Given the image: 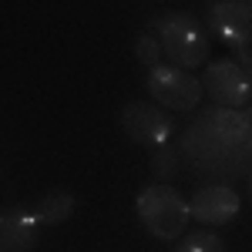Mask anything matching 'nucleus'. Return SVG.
Wrapping results in <instances>:
<instances>
[{
    "mask_svg": "<svg viewBox=\"0 0 252 252\" xmlns=\"http://www.w3.org/2000/svg\"><path fill=\"white\" fill-rule=\"evenodd\" d=\"M40 219L34 205H10L0 212V252H34L40 239Z\"/></svg>",
    "mask_w": 252,
    "mask_h": 252,
    "instance_id": "nucleus-9",
    "label": "nucleus"
},
{
    "mask_svg": "<svg viewBox=\"0 0 252 252\" xmlns=\"http://www.w3.org/2000/svg\"><path fill=\"white\" fill-rule=\"evenodd\" d=\"M121 128L131 141L145 148H158L175 138V118L155 101H128L121 108Z\"/></svg>",
    "mask_w": 252,
    "mask_h": 252,
    "instance_id": "nucleus-5",
    "label": "nucleus"
},
{
    "mask_svg": "<svg viewBox=\"0 0 252 252\" xmlns=\"http://www.w3.org/2000/svg\"><path fill=\"white\" fill-rule=\"evenodd\" d=\"M202 88L209 91L215 104L222 108H249L252 104V84L249 74L242 71V64L235 58H215L205 64Z\"/></svg>",
    "mask_w": 252,
    "mask_h": 252,
    "instance_id": "nucleus-6",
    "label": "nucleus"
},
{
    "mask_svg": "<svg viewBox=\"0 0 252 252\" xmlns=\"http://www.w3.org/2000/svg\"><path fill=\"white\" fill-rule=\"evenodd\" d=\"M182 161L198 178L235 182L252 168V121L246 108L212 104L182 128Z\"/></svg>",
    "mask_w": 252,
    "mask_h": 252,
    "instance_id": "nucleus-1",
    "label": "nucleus"
},
{
    "mask_svg": "<svg viewBox=\"0 0 252 252\" xmlns=\"http://www.w3.org/2000/svg\"><path fill=\"white\" fill-rule=\"evenodd\" d=\"M239 64H242V71L249 74V84H252V51H242V54H239Z\"/></svg>",
    "mask_w": 252,
    "mask_h": 252,
    "instance_id": "nucleus-14",
    "label": "nucleus"
},
{
    "mask_svg": "<svg viewBox=\"0 0 252 252\" xmlns=\"http://www.w3.org/2000/svg\"><path fill=\"white\" fill-rule=\"evenodd\" d=\"M135 58L141 61L145 67H155V64H161V44H158V37L152 34V31L138 34V40H135Z\"/></svg>",
    "mask_w": 252,
    "mask_h": 252,
    "instance_id": "nucleus-13",
    "label": "nucleus"
},
{
    "mask_svg": "<svg viewBox=\"0 0 252 252\" xmlns=\"http://www.w3.org/2000/svg\"><path fill=\"white\" fill-rule=\"evenodd\" d=\"M148 91L155 97V104H161L165 111H195L198 101L205 97L202 78H195L189 71L175 67V64H155L148 67Z\"/></svg>",
    "mask_w": 252,
    "mask_h": 252,
    "instance_id": "nucleus-4",
    "label": "nucleus"
},
{
    "mask_svg": "<svg viewBox=\"0 0 252 252\" xmlns=\"http://www.w3.org/2000/svg\"><path fill=\"white\" fill-rule=\"evenodd\" d=\"M152 34L161 44V54L182 71L209 64V34L192 14H161L152 24Z\"/></svg>",
    "mask_w": 252,
    "mask_h": 252,
    "instance_id": "nucleus-2",
    "label": "nucleus"
},
{
    "mask_svg": "<svg viewBox=\"0 0 252 252\" xmlns=\"http://www.w3.org/2000/svg\"><path fill=\"white\" fill-rule=\"evenodd\" d=\"M246 115H249V121H252V104H249V108H246Z\"/></svg>",
    "mask_w": 252,
    "mask_h": 252,
    "instance_id": "nucleus-16",
    "label": "nucleus"
},
{
    "mask_svg": "<svg viewBox=\"0 0 252 252\" xmlns=\"http://www.w3.org/2000/svg\"><path fill=\"white\" fill-rule=\"evenodd\" d=\"M135 209L145 232L161 239V242H178L189 229V219H192L189 202L175 192L168 182H155V185L141 189L135 198Z\"/></svg>",
    "mask_w": 252,
    "mask_h": 252,
    "instance_id": "nucleus-3",
    "label": "nucleus"
},
{
    "mask_svg": "<svg viewBox=\"0 0 252 252\" xmlns=\"http://www.w3.org/2000/svg\"><path fill=\"white\" fill-rule=\"evenodd\" d=\"M242 209V198L232 185L212 182V185H198L189 198V212L202 225H229Z\"/></svg>",
    "mask_w": 252,
    "mask_h": 252,
    "instance_id": "nucleus-8",
    "label": "nucleus"
},
{
    "mask_svg": "<svg viewBox=\"0 0 252 252\" xmlns=\"http://www.w3.org/2000/svg\"><path fill=\"white\" fill-rule=\"evenodd\" d=\"M78 212V198L71 192H47L34 202V215L40 219V225H64L71 215Z\"/></svg>",
    "mask_w": 252,
    "mask_h": 252,
    "instance_id": "nucleus-10",
    "label": "nucleus"
},
{
    "mask_svg": "<svg viewBox=\"0 0 252 252\" xmlns=\"http://www.w3.org/2000/svg\"><path fill=\"white\" fill-rule=\"evenodd\" d=\"M148 168L155 175V182H172L175 175H178V168H182V155L175 152L172 145H158L148 155Z\"/></svg>",
    "mask_w": 252,
    "mask_h": 252,
    "instance_id": "nucleus-11",
    "label": "nucleus"
},
{
    "mask_svg": "<svg viewBox=\"0 0 252 252\" xmlns=\"http://www.w3.org/2000/svg\"><path fill=\"white\" fill-rule=\"evenodd\" d=\"M209 24L222 44L235 47V54L252 51V0H215Z\"/></svg>",
    "mask_w": 252,
    "mask_h": 252,
    "instance_id": "nucleus-7",
    "label": "nucleus"
},
{
    "mask_svg": "<svg viewBox=\"0 0 252 252\" xmlns=\"http://www.w3.org/2000/svg\"><path fill=\"white\" fill-rule=\"evenodd\" d=\"M246 195H249V202H252V168H249V175H246Z\"/></svg>",
    "mask_w": 252,
    "mask_h": 252,
    "instance_id": "nucleus-15",
    "label": "nucleus"
},
{
    "mask_svg": "<svg viewBox=\"0 0 252 252\" xmlns=\"http://www.w3.org/2000/svg\"><path fill=\"white\" fill-rule=\"evenodd\" d=\"M172 252H225V242L209 229H198V232H189L185 239H178V246Z\"/></svg>",
    "mask_w": 252,
    "mask_h": 252,
    "instance_id": "nucleus-12",
    "label": "nucleus"
}]
</instances>
